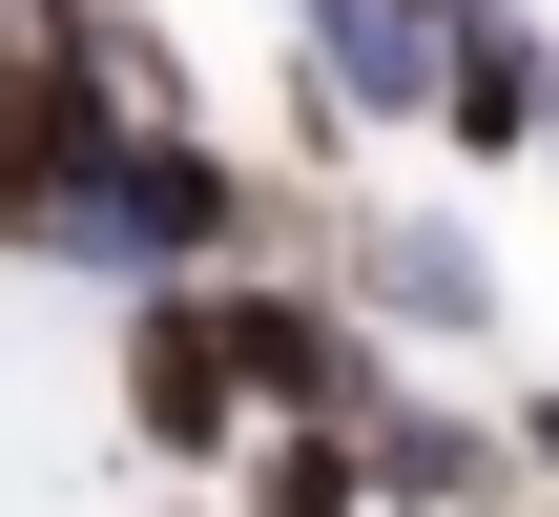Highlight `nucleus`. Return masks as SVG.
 Segmentation results:
<instances>
[{"mask_svg": "<svg viewBox=\"0 0 559 517\" xmlns=\"http://www.w3.org/2000/svg\"><path fill=\"white\" fill-rule=\"evenodd\" d=\"M124 435H145V456H249V373H228L207 269H145V290H124Z\"/></svg>", "mask_w": 559, "mask_h": 517, "instance_id": "1", "label": "nucleus"}, {"mask_svg": "<svg viewBox=\"0 0 559 517\" xmlns=\"http://www.w3.org/2000/svg\"><path fill=\"white\" fill-rule=\"evenodd\" d=\"M207 311H228V373H249V414H373V394H394V373H373V332H353L332 290L207 269Z\"/></svg>", "mask_w": 559, "mask_h": 517, "instance_id": "2", "label": "nucleus"}, {"mask_svg": "<svg viewBox=\"0 0 559 517\" xmlns=\"http://www.w3.org/2000/svg\"><path fill=\"white\" fill-rule=\"evenodd\" d=\"M290 62H311V83H290V124H311V145H353V124H415V104H436V21H415V0H290Z\"/></svg>", "mask_w": 559, "mask_h": 517, "instance_id": "3", "label": "nucleus"}, {"mask_svg": "<svg viewBox=\"0 0 559 517\" xmlns=\"http://www.w3.org/2000/svg\"><path fill=\"white\" fill-rule=\"evenodd\" d=\"M456 166H539V41L498 21V0H456L436 21V104H415Z\"/></svg>", "mask_w": 559, "mask_h": 517, "instance_id": "4", "label": "nucleus"}, {"mask_svg": "<svg viewBox=\"0 0 559 517\" xmlns=\"http://www.w3.org/2000/svg\"><path fill=\"white\" fill-rule=\"evenodd\" d=\"M353 477H373V517H456V497H498L519 456H498L477 414H436V394H373V414H353Z\"/></svg>", "mask_w": 559, "mask_h": 517, "instance_id": "5", "label": "nucleus"}, {"mask_svg": "<svg viewBox=\"0 0 559 517\" xmlns=\"http://www.w3.org/2000/svg\"><path fill=\"white\" fill-rule=\"evenodd\" d=\"M353 269H373V311H394V332H477V311H498V269H477V228H456V207H394Z\"/></svg>", "mask_w": 559, "mask_h": 517, "instance_id": "6", "label": "nucleus"}, {"mask_svg": "<svg viewBox=\"0 0 559 517\" xmlns=\"http://www.w3.org/2000/svg\"><path fill=\"white\" fill-rule=\"evenodd\" d=\"M249 517H373V477H353V414H270V456H249Z\"/></svg>", "mask_w": 559, "mask_h": 517, "instance_id": "7", "label": "nucleus"}, {"mask_svg": "<svg viewBox=\"0 0 559 517\" xmlns=\"http://www.w3.org/2000/svg\"><path fill=\"white\" fill-rule=\"evenodd\" d=\"M498 456H539V477H559V394H519V435H498Z\"/></svg>", "mask_w": 559, "mask_h": 517, "instance_id": "8", "label": "nucleus"}, {"mask_svg": "<svg viewBox=\"0 0 559 517\" xmlns=\"http://www.w3.org/2000/svg\"><path fill=\"white\" fill-rule=\"evenodd\" d=\"M539 166H559V62H539Z\"/></svg>", "mask_w": 559, "mask_h": 517, "instance_id": "9", "label": "nucleus"}, {"mask_svg": "<svg viewBox=\"0 0 559 517\" xmlns=\"http://www.w3.org/2000/svg\"><path fill=\"white\" fill-rule=\"evenodd\" d=\"M415 21H456V0H415Z\"/></svg>", "mask_w": 559, "mask_h": 517, "instance_id": "10", "label": "nucleus"}]
</instances>
